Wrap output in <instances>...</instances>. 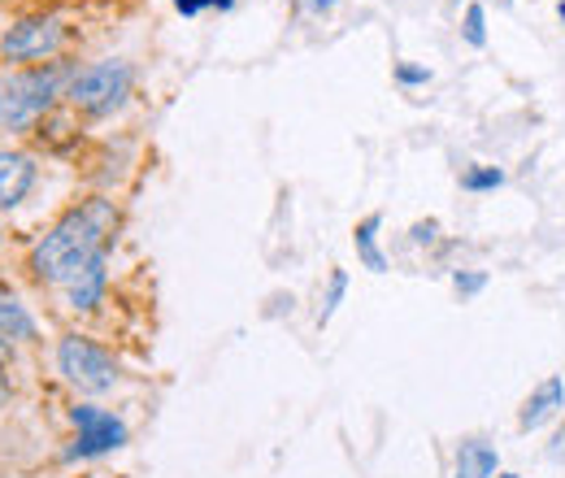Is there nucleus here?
<instances>
[{"instance_id":"ddd939ff","label":"nucleus","mask_w":565,"mask_h":478,"mask_svg":"<svg viewBox=\"0 0 565 478\" xmlns=\"http://www.w3.org/2000/svg\"><path fill=\"white\" fill-rule=\"evenodd\" d=\"M461 188L466 192H495V188H504V170L500 166H470L461 174Z\"/></svg>"},{"instance_id":"7ed1b4c3","label":"nucleus","mask_w":565,"mask_h":478,"mask_svg":"<svg viewBox=\"0 0 565 478\" xmlns=\"http://www.w3.org/2000/svg\"><path fill=\"white\" fill-rule=\"evenodd\" d=\"M131 83H136V70L127 62H92L71 78L66 96L74 100V109H83L92 118H105L131 96Z\"/></svg>"},{"instance_id":"6e6552de","label":"nucleus","mask_w":565,"mask_h":478,"mask_svg":"<svg viewBox=\"0 0 565 478\" xmlns=\"http://www.w3.org/2000/svg\"><path fill=\"white\" fill-rule=\"evenodd\" d=\"M35 188V161L22 152H0V209H18Z\"/></svg>"},{"instance_id":"dca6fc26","label":"nucleus","mask_w":565,"mask_h":478,"mask_svg":"<svg viewBox=\"0 0 565 478\" xmlns=\"http://www.w3.org/2000/svg\"><path fill=\"white\" fill-rule=\"evenodd\" d=\"M452 287H457L461 300H466V296H479V291L488 287V270H457L452 274Z\"/></svg>"},{"instance_id":"aec40b11","label":"nucleus","mask_w":565,"mask_h":478,"mask_svg":"<svg viewBox=\"0 0 565 478\" xmlns=\"http://www.w3.org/2000/svg\"><path fill=\"white\" fill-rule=\"evenodd\" d=\"M435 231H439V222H418V226H414V240H418V244H430Z\"/></svg>"},{"instance_id":"bb28decb","label":"nucleus","mask_w":565,"mask_h":478,"mask_svg":"<svg viewBox=\"0 0 565 478\" xmlns=\"http://www.w3.org/2000/svg\"><path fill=\"white\" fill-rule=\"evenodd\" d=\"M0 357H4V340H0Z\"/></svg>"},{"instance_id":"6ab92c4d","label":"nucleus","mask_w":565,"mask_h":478,"mask_svg":"<svg viewBox=\"0 0 565 478\" xmlns=\"http://www.w3.org/2000/svg\"><path fill=\"white\" fill-rule=\"evenodd\" d=\"M548 461H557V466H565V426L553 435V448H548Z\"/></svg>"},{"instance_id":"4be33fe9","label":"nucleus","mask_w":565,"mask_h":478,"mask_svg":"<svg viewBox=\"0 0 565 478\" xmlns=\"http://www.w3.org/2000/svg\"><path fill=\"white\" fill-rule=\"evenodd\" d=\"M235 0H201V9H231Z\"/></svg>"},{"instance_id":"393cba45","label":"nucleus","mask_w":565,"mask_h":478,"mask_svg":"<svg viewBox=\"0 0 565 478\" xmlns=\"http://www.w3.org/2000/svg\"><path fill=\"white\" fill-rule=\"evenodd\" d=\"M495 4H500V9H509V4H513V0H495Z\"/></svg>"},{"instance_id":"423d86ee","label":"nucleus","mask_w":565,"mask_h":478,"mask_svg":"<svg viewBox=\"0 0 565 478\" xmlns=\"http://www.w3.org/2000/svg\"><path fill=\"white\" fill-rule=\"evenodd\" d=\"M71 422L74 431H78V439H74V448L66 457H105V453H114V448H122L131 439V431H127L122 417L96 410V405H78L71 413Z\"/></svg>"},{"instance_id":"0eeeda50","label":"nucleus","mask_w":565,"mask_h":478,"mask_svg":"<svg viewBox=\"0 0 565 478\" xmlns=\"http://www.w3.org/2000/svg\"><path fill=\"white\" fill-rule=\"evenodd\" d=\"M562 410H565V379L562 374H548V379L522 401L518 426H522V431H540V426H548Z\"/></svg>"},{"instance_id":"9b49d317","label":"nucleus","mask_w":565,"mask_h":478,"mask_svg":"<svg viewBox=\"0 0 565 478\" xmlns=\"http://www.w3.org/2000/svg\"><path fill=\"white\" fill-rule=\"evenodd\" d=\"M379 226H383V217L370 213V217L356 222V231H353L356 257H361V266H365L370 274H387V257L379 253Z\"/></svg>"},{"instance_id":"f03ea898","label":"nucleus","mask_w":565,"mask_h":478,"mask_svg":"<svg viewBox=\"0 0 565 478\" xmlns=\"http://www.w3.org/2000/svg\"><path fill=\"white\" fill-rule=\"evenodd\" d=\"M62 83H66V66H57V62L4 78L0 83V127L26 131L35 118H44L53 109V100L62 96Z\"/></svg>"},{"instance_id":"9d476101","label":"nucleus","mask_w":565,"mask_h":478,"mask_svg":"<svg viewBox=\"0 0 565 478\" xmlns=\"http://www.w3.org/2000/svg\"><path fill=\"white\" fill-rule=\"evenodd\" d=\"M105 283H109V270H105V257L100 262H92L87 270H78L66 283V300H71V309H96L100 305V296H105Z\"/></svg>"},{"instance_id":"b1692460","label":"nucleus","mask_w":565,"mask_h":478,"mask_svg":"<svg viewBox=\"0 0 565 478\" xmlns=\"http://www.w3.org/2000/svg\"><path fill=\"white\" fill-rule=\"evenodd\" d=\"M557 18H562V22H565V0H562V4H557Z\"/></svg>"},{"instance_id":"20e7f679","label":"nucleus","mask_w":565,"mask_h":478,"mask_svg":"<svg viewBox=\"0 0 565 478\" xmlns=\"http://www.w3.org/2000/svg\"><path fill=\"white\" fill-rule=\"evenodd\" d=\"M57 365H62V374L71 379L78 392H87V396H100V392H109V387H118V361L100 348V343L83 340V336H66V340L57 343Z\"/></svg>"},{"instance_id":"a211bd4d","label":"nucleus","mask_w":565,"mask_h":478,"mask_svg":"<svg viewBox=\"0 0 565 478\" xmlns=\"http://www.w3.org/2000/svg\"><path fill=\"white\" fill-rule=\"evenodd\" d=\"M335 4H340V0H296V9H300L305 18H327Z\"/></svg>"},{"instance_id":"a878e982","label":"nucleus","mask_w":565,"mask_h":478,"mask_svg":"<svg viewBox=\"0 0 565 478\" xmlns=\"http://www.w3.org/2000/svg\"><path fill=\"white\" fill-rule=\"evenodd\" d=\"M495 478H518V475H495Z\"/></svg>"},{"instance_id":"f257e3e1","label":"nucleus","mask_w":565,"mask_h":478,"mask_svg":"<svg viewBox=\"0 0 565 478\" xmlns=\"http://www.w3.org/2000/svg\"><path fill=\"white\" fill-rule=\"evenodd\" d=\"M118 231V209L105 196H92L83 205H74L31 253V270L40 283H71L78 270H87L92 262H100L114 244Z\"/></svg>"},{"instance_id":"f8f14e48","label":"nucleus","mask_w":565,"mask_h":478,"mask_svg":"<svg viewBox=\"0 0 565 478\" xmlns=\"http://www.w3.org/2000/svg\"><path fill=\"white\" fill-rule=\"evenodd\" d=\"M0 340H35V318L0 287Z\"/></svg>"},{"instance_id":"412c9836","label":"nucleus","mask_w":565,"mask_h":478,"mask_svg":"<svg viewBox=\"0 0 565 478\" xmlns=\"http://www.w3.org/2000/svg\"><path fill=\"white\" fill-rule=\"evenodd\" d=\"M174 9L188 13V18H196V13H201V0H174Z\"/></svg>"},{"instance_id":"4468645a","label":"nucleus","mask_w":565,"mask_h":478,"mask_svg":"<svg viewBox=\"0 0 565 478\" xmlns=\"http://www.w3.org/2000/svg\"><path fill=\"white\" fill-rule=\"evenodd\" d=\"M461 35H466L470 49H488V13H483V4H470V9H466Z\"/></svg>"},{"instance_id":"f3484780","label":"nucleus","mask_w":565,"mask_h":478,"mask_svg":"<svg viewBox=\"0 0 565 478\" xmlns=\"http://www.w3.org/2000/svg\"><path fill=\"white\" fill-rule=\"evenodd\" d=\"M396 83H401V87H423V83H430V70L401 62V66H396Z\"/></svg>"},{"instance_id":"5701e85b","label":"nucleus","mask_w":565,"mask_h":478,"mask_svg":"<svg viewBox=\"0 0 565 478\" xmlns=\"http://www.w3.org/2000/svg\"><path fill=\"white\" fill-rule=\"evenodd\" d=\"M4 405H9V379L0 374V410H4Z\"/></svg>"},{"instance_id":"2eb2a0df","label":"nucleus","mask_w":565,"mask_h":478,"mask_svg":"<svg viewBox=\"0 0 565 478\" xmlns=\"http://www.w3.org/2000/svg\"><path fill=\"white\" fill-rule=\"evenodd\" d=\"M344 291H349V270H331V283H327V300H322V318H318V322H331V318H335V309H340Z\"/></svg>"},{"instance_id":"1a4fd4ad","label":"nucleus","mask_w":565,"mask_h":478,"mask_svg":"<svg viewBox=\"0 0 565 478\" xmlns=\"http://www.w3.org/2000/svg\"><path fill=\"white\" fill-rule=\"evenodd\" d=\"M495 470H500L495 444L479 439V435L457 444V461H452V475L457 478H495Z\"/></svg>"},{"instance_id":"39448f33","label":"nucleus","mask_w":565,"mask_h":478,"mask_svg":"<svg viewBox=\"0 0 565 478\" xmlns=\"http://www.w3.org/2000/svg\"><path fill=\"white\" fill-rule=\"evenodd\" d=\"M62 44H66V26L57 18H22L4 31L0 53L9 62H44V57L62 53Z\"/></svg>"}]
</instances>
